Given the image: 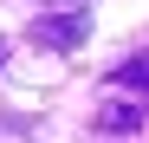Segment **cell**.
<instances>
[{"mask_svg":"<svg viewBox=\"0 0 149 143\" xmlns=\"http://www.w3.org/2000/svg\"><path fill=\"white\" fill-rule=\"evenodd\" d=\"M117 85H130V91H149V52H143V59H123V65H117Z\"/></svg>","mask_w":149,"mask_h":143,"instance_id":"3957f363","label":"cell"},{"mask_svg":"<svg viewBox=\"0 0 149 143\" xmlns=\"http://www.w3.org/2000/svg\"><path fill=\"white\" fill-rule=\"evenodd\" d=\"M0 65H7V39H0Z\"/></svg>","mask_w":149,"mask_h":143,"instance_id":"277c9868","label":"cell"},{"mask_svg":"<svg viewBox=\"0 0 149 143\" xmlns=\"http://www.w3.org/2000/svg\"><path fill=\"white\" fill-rule=\"evenodd\" d=\"M97 130H110V137L143 130V104H104V111H97Z\"/></svg>","mask_w":149,"mask_h":143,"instance_id":"7a4b0ae2","label":"cell"},{"mask_svg":"<svg viewBox=\"0 0 149 143\" xmlns=\"http://www.w3.org/2000/svg\"><path fill=\"white\" fill-rule=\"evenodd\" d=\"M84 33H91L84 13H39L33 20V46H45V52H78Z\"/></svg>","mask_w":149,"mask_h":143,"instance_id":"6da1fadb","label":"cell"}]
</instances>
